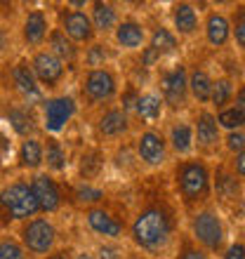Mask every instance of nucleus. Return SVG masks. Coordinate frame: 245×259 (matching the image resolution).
Returning <instances> with one entry per match:
<instances>
[{"mask_svg":"<svg viewBox=\"0 0 245 259\" xmlns=\"http://www.w3.org/2000/svg\"><path fill=\"white\" fill-rule=\"evenodd\" d=\"M177 219L168 205L149 203L135 214L130 224V238L146 254H160L175 243Z\"/></svg>","mask_w":245,"mask_h":259,"instance_id":"nucleus-1","label":"nucleus"},{"mask_svg":"<svg viewBox=\"0 0 245 259\" xmlns=\"http://www.w3.org/2000/svg\"><path fill=\"white\" fill-rule=\"evenodd\" d=\"M172 182L177 189V196L191 214L205 205H210L212 198V170L208 160L200 156L179 158L172 165Z\"/></svg>","mask_w":245,"mask_h":259,"instance_id":"nucleus-2","label":"nucleus"},{"mask_svg":"<svg viewBox=\"0 0 245 259\" xmlns=\"http://www.w3.org/2000/svg\"><path fill=\"white\" fill-rule=\"evenodd\" d=\"M189 238L210 257L212 254H222V250L226 247V226L222 214L212 205H205V207H200V210L191 214Z\"/></svg>","mask_w":245,"mask_h":259,"instance_id":"nucleus-3","label":"nucleus"},{"mask_svg":"<svg viewBox=\"0 0 245 259\" xmlns=\"http://www.w3.org/2000/svg\"><path fill=\"white\" fill-rule=\"evenodd\" d=\"M158 95L163 99L165 106H170L172 111H179L189 104V68L186 64L177 62L172 66L158 68Z\"/></svg>","mask_w":245,"mask_h":259,"instance_id":"nucleus-4","label":"nucleus"},{"mask_svg":"<svg viewBox=\"0 0 245 259\" xmlns=\"http://www.w3.org/2000/svg\"><path fill=\"white\" fill-rule=\"evenodd\" d=\"M19 236H21L19 243L24 245V250L28 254H38V257L55 252L57 238H59L55 222L48 217H33L28 222H24Z\"/></svg>","mask_w":245,"mask_h":259,"instance_id":"nucleus-5","label":"nucleus"},{"mask_svg":"<svg viewBox=\"0 0 245 259\" xmlns=\"http://www.w3.org/2000/svg\"><path fill=\"white\" fill-rule=\"evenodd\" d=\"M0 207L12 219H19V222H28V219L40 214L38 200H35L33 191H31V186L26 182H12V184H7L0 191Z\"/></svg>","mask_w":245,"mask_h":259,"instance_id":"nucleus-6","label":"nucleus"},{"mask_svg":"<svg viewBox=\"0 0 245 259\" xmlns=\"http://www.w3.org/2000/svg\"><path fill=\"white\" fill-rule=\"evenodd\" d=\"M80 92L90 106L111 104L118 97V78L111 68H92L85 71L80 82Z\"/></svg>","mask_w":245,"mask_h":259,"instance_id":"nucleus-7","label":"nucleus"},{"mask_svg":"<svg viewBox=\"0 0 245 259\" xmlns=\"http://www.w3.org/2000/svg\"><path fill=\"white\" fill-rule=\"evenodd\" d=\"M135 156L139 163L151 167V170L163 167V165L168 163V158H170V149H168L165 135L156 127L142 130L135 142Z\"/></svg>","mask_w":245,"mask_h":259,"instance_id":"nucleus-8","label":"nucleus"},{"mask_svg":"<svg viewBox=\"0 0 245 259\" xmlns=\"http://www.w3.org/2000/svg\"><path fill=\"white\" fill-rule=\"evenodd\" d=\"M191 125H193V144H196V151L200 153V158L215 156L222 146V130L217 125L215 113L208 106H200Z\"/></svg>","mask_w":245,"mask_h":259,"instance_id":"nucleus-9","label":"nucleus"},{"mask_svg":"<svg viewBox=\"0 0 245 259\" xmlns=\"http://www.w3.org/2000/svg\"><path fill=\"white\" fill-rule=\"evenodd\" d=\"M75 111H78V104H75L73 97L68 95L43 99V127H45V132L59 135L61 130L71 123Z\"/></svg>","mask_w":245,"mask_h":259,"instance_id":"nucleus-10","label":"nucleus"},{"mask_svg":"<svg viewBox=\"0 0 245 259\" xmlns=\"http://www.w3.org/2000/svg\"><path fill=\"white\" fill-rule=\"evenodd\" d=\"M28 66L33 71L38 85H40V88H48V90H55L57 85L64 80V75H66V64H61L48 50H35L33 57H31V62H28Z\"/></svg>","mask_w":245,"mask_h":259,"instance_id":"nucleus-11","label":"nucleus"},{"mask_svg":"<svg viewBox=\"0 0 245 259\" xmlns=\"http://www.w3.org/2000/svg\"><path fill=\"white\" fill-rule=\"evenodd\" d=\"M28 186H31V191H33L43 214H52V212H57L61 207L64 198H61V189L52 175L38 172V175H33V179L28 182Z\"/></svg>","mask_w":245,"mask_h":259,"instance_id":"nucleus-12","label":"nucleus"},{"mask_svg":"<svg viewBox=\"0 0 245 259\" xmlns=\"http://www.w3.org/2000/svg\"><path fill=\"white\" fill-rule=\"evenodd\" d=\"M59 28L75 42V45H90L95 42V28L90 21V14L83 10H61Z\"/></svg>","mask_w":245,"mask_h":259,"instance_id":"nucleus-13","label":"nucleus"},{"mask_svg":"<svg viewBox=\"0 0 245 259\" xmlns=\"http://www.w3.org/2000/svg\"><path fill=\"white\" fill-rule=\"evenodd\" d=\"M85 222H88L90 231L95 236H102L104 240H120L125 233V224L118 217H113L106 207H88L85 210Z\"/></svg>","mask_w":245,"mask_h":259,"instance_id":"nucleus-14","label":"nucleus"},{"mask_svg":"<svg viewBox=\"0 0 245 259\" xmlns=\"http://www.w3.org/2000/svg\"><path fill=\"white\" fill-rule=\"evenodd\" d=\"M168 139V149L177 158H191L196 153V144H193V125L186 118H177L168 125V132H163Z\"/></svg>","mask_w":245,"mask_h":259,"instance_id":"nucleus-15","label":"nucleus"},{"mask_svg":"<svg viewBox=\"0 0 245 259\" xmlns=\"http://www.w3.org/2000/svg\"><path fill=\"white\" fill-rule=\"evenodd\" d=\"M212 193L217 196V200L222 205H233L243 196V182L233 175L229 165L222 163L212 172Z\"/></svg>","mask_w":245,"mask_h":259,"instance_id":"nucleus-16","label":"nucleus"},{"mask_svg":"<svg viewBox=\"0 0 245 259\" xmlns=\"http://www.w3.org/2000/svg\"><path fill=\"white\" fill-rule=\"evenodd\" d=\"M200 28H203L205 42H208L212 50H224L226 45L231 42V24H229V14L219 12V10H210V12L205 14Z\"/></svg>","mask_w":245,"mask_h":259,"instance_id":"nucleus-17","label":"nucleus"},{"mask_svg":"<svg viewBox=\"0 0 245 259\" xmlns=\"http://www.w3.org/2000/svg\"><path fill=\"white\" fill-rule=\"evenodd\" d=\"M130 130H132V118L120 106H109L97 118V132L104 139H123L125 135H130Z\"/></svg>","mask_w":245,"mask_h":259,"instance_id":"nucleus-18","label":"nucleus"},{"mask_svg":"<svg viewBox=\"0 0 245 259\" xmlns=\"http://www.w3.org/2000/svg\"><path fill=\"white\" fill-rule=\"evenodd\" d=\"M48 35H50L48 14L43 10H28L24 21H21V40L35 52V50H40L45 45Z\"/></svg>","mask_w":245,"mask_h":259,"instance_id":"nucleus-19","label":"nucleus"},{"mask_svg":"<svg viewBox=\"0 0 245 259\" xmlns=\"http://www.w3.org/2000/svg\"><path fill=\"white\" fill-rule=\"evenodd\" d=\"M10 80H12L14 90L21 95V99L26 104H35V102H43V88L38 85L35 80L33 71L28 66V62H17L12 68H10Z\"/></svg>","mask_w":245,"mask_h":259,"instance_id":"nucleus-20","label":"nucleus"},{"mask_svg":"<svg viewBox=\"0 0 245 259\" xmlns=\"http://www.w3.org/2000/svg\"><path fill=\"white\" fill-rule=\"evenodd\" d=\"M113 38H116V45L125 52H137V50L146 48V40H149V33L144 28L142 21L132 19V17H125V19L118 21L116 31H113Z\"/></svg>","mask_w":245,"mask_h":259,"instance_id":"nucleus-21","label":"nucleus"},{"mask_svg":"<svg viewBox=\"0 0 245 259\" xmlns=\"http://www.w3.org/2000/svg\"><path fill=\"white\" fill-rule=\"evenodd\" d=\"M170 19L177 38H191L200 28V14L193 3H175L170 10Z\"/></svg>","mask_w":245,"mask_h":259,"instance_id":"nucleus-22","label":"nucleus"},{"mask_svg":"<svg viewBox=\"0 0 245 259\" xmlns=\"http://www.w3.org/2000/svg\"><path fill=\"white\" fill-rule=\"evenodd\" d=\"M92 10H90V21H92V28L95 33H111L116 31L118 21H120V12L113 3H102V0H95L92 3Z\"/></svg>","mask_w":245,"mask_h":259,"instance_id":"nucleus-23","label":"nucleus"},{"mask_svg":"<svg viewBox=\"0 0 245 259\" xmlns=\"http://www.w3.org/2000/svg\"><path fill=\"white\" fill-rule=\"evenodd\" d=\"M163 109H165V104H163V99H160L158 92H139L130 118H137V120L151 125V123H156V120H160Z\"/></svg>","mask_w":245,"mask_h":259,"instance_id":"nucleus-24","label":"nucleus"},{"mask_svg":"<svg viewBox=\"0 0 245 259\" xmlns=\"http://www.w3.org/2000/svg\"><path fill=\"white\" fill-rule=\"evenodd\" d=\"M48 52H52V55L59 59L61 64H73L78 57H80V52H78V45H75L71 38H68L64 31H61L59 26L50 28V35H48Z\"/></svg>","mask_w":245,"mask_h":259,"instance_id":"nucleus-25","label":"nucleus"},{"mask_svg":"<svg viewBox=\"0 0 245 259\" xmlns=\"http://www.w3.org/2000/svg\"><path fill=\"white\" fill-rule=\"evenodd\" d=\"M17 160H19L21 170H40L45 165V151H43V142L38 137H28L21 139L19 151H17Z\"/></svg>","mask_w":245,"mask_h":259,"instance_id":"nucleus-26","label":"nucleus"},{"mask_svg":"<svg viewBox=\"0 0 245 259\" xmlns=\"http://www.w3.org/2000/svg\"><path fill=\"white\" fill-rule=\"evenodd\" d=\"M212 78L203 66H193L189 68V97L193 102H198L200 106L210 104V95H212Z\"/></svg>","mask_w":245,"mask_h":259,"instance_id":"nucleus-27","label":"nucleus"},{"mask_svg":"<svg viewBox=\"0 0 245 259\" xmlns=\"http://www.w3.org/2000/svg\"><path fill=\"white\" fill-rule=\"evenodd\" d=\"M233 95H236V85L229 75H219L212 80V95H210V104L212 106V113H217V111L226 109V106H231L233 104Z\"/></svg>","mask_w":245,"mask_h":259,"instance_id":"nucleus-28","label":"nucleus"},{"mask_svg":"<svg viewBox=\"0 0 245 259\" xmlns=\"http://www.w3.org/2000/svg\"><path fill=\"white\" fill-rule=\"evenodd\" d=\"M146 45H149L151 50H156L158 55L165 59V57L175 55V52L179 50V38L175 35V31H172V28L156 26L149 33V40H146Z\"/></svg>","mask_w":245,"mask_h":259,"instance_id":"nucleus-29","label":"nucleus"},{"mask_svg":"<svg viewBox=\"0 0 245 259\" xmlns=\"http://www.w3.org/2000/svg\"><path fill=\"white\" fill-rule=\"evenodd\" d=\"M7 120H10L12 130L21 139L35 137V118L26 106H10V109H7Z\"/></svg>","mask_w":245,"mask_h":259,"instance_id":"nucleus-30","label":"nucleus"},{"mask_svg":"<svg viewBox=\"0 0 245 259\" xmlns=\"http://www.w3.org/2000/svg\"><path fill=\"white\" fill-rule=\"evenodd\" d=\"M43 151H45V165L52 172H64L68 165L66 151L61 146V142L57 137H48V142H43Z\"/></svg>","mask_w":245,"mask_h":259,"instance_id":"nucleus-31","label":"nucleus"},{"mask_svg":"<svg viewBox=\"0 0 245 259\" xmlns=\"http://www.w3.org/2000/svg\"><path fill=\"white\" fill-rule=\"evenodd\" d=\"M217 118V125L219 130H224V132H238V130H245V113L236 106H226V109L217 111L215 113Z\"/></svg>","mask_w":245,"mask_h":259,"instance_id":"nucleus-32","label":"nucleus"},{"mask_svg":"<svg viewBox=\"0 0 245 259\" xmlns=\"http://www.w3.org/2000/svg\"><path fill=\"white\" fill-rule=\"evenodd\" d=\"M73 198L78 205H88V207H95L97 203H102L104 200V191L102 189H97L92 186L90 182H80V184H75L73 189Z\"/></svg>","mask_w":245,"mask_h":259,"instance_id":"nucleus-33","label":"nucleus"},{"mask_svg":"<svg viewBox=\"0 0 245 259\" xmlns=\"http://www.w3.org/2000/svg\"><path fill=\"white\" fill-rule=\"evenodd\" d=\"M83 62L88 66V71L92 68H106V62H109V50L102 42H90V48L85 50L83 55Z\"/></svg>","mask_w":245,"mask_h":259,"instance_id":"nucleus-34","label":"nucleus"},{"mask_svg":"<svg viewBox=\"0 0 245 259\" xmlns=\"http://www.w3.org/2000/svg\"><path fill=\"white\" fill-rule=\"evenodd\" d=\"M229 24H231V40H236V45L245 50V5H236L229 17Z\"/></svg>","mask_w":245,"mask_h":259,"instance_id":"nucleus-35","label":"nucleus"},{"mask_svg":"<svg viewBox=\"0 0 245 259\" xmlns=\"http://www.w3.org/2000/svg\"><path fill=\"white\" fill-rule=\"evenodd\" d=\"M0 259H28V252L19 240L0 238Z\"/></svg>","mask_w":245,"mask_h":259,"instance_id":"nucleus-36","label":"nucleus"},{"mask_svg":"<svg viewBox=\"0 0 245 259\" xmlns=\"http://www.w3.org/2000/svg\"><path fill=\"white\" fill-rule=\"evenodd\" d=\"M175 259H212V257L205 252V250H200L189 236H184V238L179 240V250H177V257Z\"/></svg>","mask_w":245,"mask_h":259,"instance_id":"nucleus-37","label":"nucleus"},{"mask_svg":"<svg viewBox=\"0 0 245 259\" xmlns=\"http://www.w3.org/2000/svg\"><path fill=\"white\" fill-rule=\"evenodd\" d=\"M222 146H224L231 156L240 153L245 149V130H238V132H226L222 135Z\"/></svg>","mask_w":245,"mask_h":259,"instance_id":"nucleus-38","label":"nucleus"},{"mask_svg":"<svg viewBox=\"0 0 245 259\" xmlns=\"http://www.w3.org/2000/svg\"><path fill=\"white\" fill-rule=\"evenodd\" d=\"M99 257L97 259H125L128 254H125V250H123L120 245H118L116 240L113 243H104V245H99Z\"/></svg>","mask_w":245,"mask_h":259,"instance_id":"nucleus-39","label":"nucleus"},{"mask_svg":"<svg viewBox=\"0 0 245 259\" xmlns=\"http://www.w3.org/2000/svg\"><path fill=\"white\" fill-rule=\"evenodd\" d=\"M160 62H163V57L158 55L156 50H151L149 45L142 48V52H139V66L142 68H156L160 66Z\"/></svg>","mask_w":245,"mask_h":259,"instance_id":"nucleus-40","label":"nucleus"},{"mask_svg":"<svg viewBox=\"0 0 245 259\" xmlns=\"http://www.w3.org/2000/svg\"><path fill=\"white\" fill-rule=\"evenodd\" d=\"M229 167H231V172L240 179V182H245V149L240 151V153H236V156H231Z\"/></svg>","mask_w":245,"mask_h":259,"instance_id":"nucleus-41","label":"nucleus"},{"mask_svg":"<svg viewBox=\"0 0 245 259\" xmlns=\"http://www.w3.org/2000/svg\"><path fill=\"white\" fill-rule=\"evenodd\" d=\"M219 257L222 259H245V243L236 240V243H231V245H226Z\"/></svg>","mask_w":245,"mask_h":259,"instance_id":"nucleus-42","label":"nucleus"},{"mask_svg":"<svg viewBox=\"0 0 245 259\" xmlns=\"http://www.w3.org/2000/svg\"><path fill=\"white\" fill-rule=\"evenodd\" d=\"M233 106L240 109L245 113V82H240L238 88H236V95H233Z\"/></svg>","mask_w":245,"mask_h":259,"instance_id":"nucleus-43","label":"nucleus"},{"mask_svg":"<svg viewBox=\"0 0 245 259\" xmlns=\"http://www.w3.org/2000/svg\"><path fill=\"white\" fill-rule=\"evenodd\" d=\"M7 50H10V33H7V28L0 24V55H5Z\"/></svg>","mask_w":245,"mask_h":259,"instance_id":"nucleus-44","label":"nucleus"},{"mask_svg":"<svg viewBox=\"0 0 245 259\" xmlns=\"http://www.w3.org/2000/svg\"><path fill=\"white\" fill-rule=\"evenodd\" d=\"M43 259H71V257H68V252H64V250H55V252L45 254Z\"/></svg>","mask_w":245,"mask_h":259,"instance_id":"nucleus-45","label":"nucleus"},{"mask_svg":"<svg viewBox=\"0 0 245 259\" xmlns=\"http://www.w3.org/2000/svg\"><path fill=\"white\" fill-rule=\"evenodd\" d=\"M73 259H97V257L95 254H90V252H78Z\"/></svg>","mask_w":245,"mask_h":259,"instance_id":"nucleus-46","label":"nucleus"},{"mask_svg":"<svg viewBox=\"0 0 245 259\" xmlns=\"http://www.w3.org/2000/svg\"><path fill=\"white\" fill-rule=\"evenodd\" d=\"M125 259H142V254H128Z\"/></svg>","mask_w":245,"mask_h":259,"instance_id":"nucleus-47","label":"nucleus"}]
</instances>
